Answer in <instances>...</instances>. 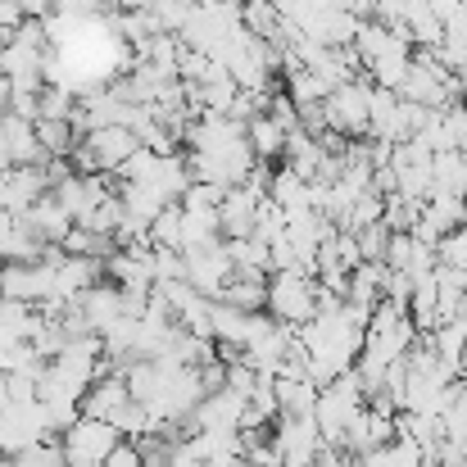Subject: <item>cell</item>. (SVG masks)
Returning a JSON list of instances; mask_svg holds the SVG:
<instances>
[{
  "mask_svg": "<svg viewBox=\"0 0 467 467\" xmlns=\"http://www.w3.org/2000/svg\"><path fill=\"white\" fill-rule=\"evenodd\" d=\"M363 409H368V390H363L358 372L336 377V381L317 395V413H313V422H317L327 450H340V445H345V436H349V427H354V418H358Z\"/></svg>",
  "mask_w": 467,
  "mask_h": 467,
  "instance_id": "6da1fadb",
  "label": "cell"
},
{
  "mask_svg": "<svg viewBox=\"0 0 467 467\" xmlns=\"http://www.w3.org/2000/svg\"><path fill=\"white\" fill-rule=\"evenodd\" d=\"M223 305L241 313H264L268 309V282H245V277H232V286L218 296Z\"/></svg>",
  "mask_w": 467,
  "mask_h": 467,
  "instance_id": "2e32d148",
  "label": "cell"
},
{
  "mask_svg": "<svg viewBox=\"0 0 467 467\" xmlns=\"http://www.w3.org/2000/svg\"><path fill=\"white\" fill-rule=\"evenodd\" d=\"M132 404V395H128V381L123 377H100L91 390H87V400H82V418H96V422H119V413Z\"/></svg>",
  "mask_w": 467,
  "mask_h": 467,
  "instance_id": "30bf717a",
  "label": "cell"
},
{
  "mask_svg": "<svg viewBox=\"0 0 467 467\" xmlns=\"http://www.w3.org/2000/svg\"><path fill=\"white\" fill-rule=\"evenodd\" d=\"M327 159H331V150H327L313 132H296V137L286 141V168H291L296 177H305V182H317V172H322Z\"/></svg>",
  "mask_w": 467,
  "mask_h": 467,
  "instance_id": "7c38bea8",
  "label": "cell"
},
{
  "mask_svg": "<svg viewBox=\"0 0 467 467\" xmlns=\"http://www.w3.org/2000/svg\"><path fill=\"white\" fill-rule=\"evenodd\" d=\"M9 377V404H36V377H23V372H5Z\"/></svg>",
  "mask_w": 467,
  "mask_h": 467,
  "instance_id": "44dd1931",
  "label": "cell"
},
{
  "mask_svg": "<svg viewBox=\"0 0 467 467\" xmlns=\"http://www.w3.org/2000/svg\"><path fill=\"white\" fill-rule=\"evenodd\" d=\"M232 277H236V268H232V259H227V241L186 254V282H191L204 300H218V296L232 286Z\"/></svg>",
  "mask_w": 467,
  "mask_h": 467,
  "instance_id": "5b68a950",
  "label": "cell"
},
{
  "mask_svg": "<svg viewBox=\"0 0 467 467\" xmlns=\"http://www.w3.org/2000/svg\"><path fill=\"white\" fill-rule=\"evenodd\" d=\"M286 96H291V100H296V109L305 114V109L327 105L331 82H322V78H317V73H309V68H296V73H286Z\"/></svg>",
  "mask_w": 467,
  "mask_h": 467,
  "instance_id": "9a60e30c",
  "label": "cell"
},
{
  "mask_svg": "<svg viewBox=\"0 0 467 467\" xmlns=\"http://www.w3.org/2000/svg\"><path fill=\"white\" fill-rule=\"evenodd\" d=\"M241 27H245L254 41H282V36H286L277 0H241Z\"/></svg>",
  "mask_w": 467,
  "mask_h": 467,
  "instance_id": "8fae6325",
  "label": "cell"
},
{
  "mask_svg": "<svg viewBox=\"0 0 467 467\" xmlns=\"http://www.w3.org/2000/svg\"><path fill=\"white\" fill-rule=\"evenodd\" d=\"M436 259H441L445 268H463L467 273V227H454V232L436 245Z\"/></svg>",
  "mask_w": 467,
  "mask_h": 467,
  "instance_id": "ffe728a7",
  "label": "cell"
},
{
  "mask_svg": "<svg viewBox=\"0 0 467 467\" xmlns=\"http://www.w3.org/2000/svg\"><path fill=\"white\" fill-rule=\"evenodd\" d=\"M23 227H27L41 245H64V241H68V232H73L78 223H73V213H68L55 195H41V200L23 213Z\"/></svg>",
  "mask_w": 467,
  "mask_h": 467,
  "instance_id": "ba28073f",
  "label": "cell"
},
{
  "mask_svg": "<svg viewBox=\"0 0 467 467\" xmlns=\"http://www.w3.org/2000/svg\"><path fill=\"white\" fill-rule=\"evenodd\" d=\"M441 427H445L450 441H463L467 445V381L463 377L450 386V404H445V413H441Z\"/></svg>",
  "mask_w": 467,
  "mask_h": 467,
  "instance_id": "e0dca14e",
  "label": "cell"
},
{
  "mask_svg": "<svg viewBox=\"0 0 467 467\" xmlns=\"http://www.w3.org/2000/svg\"><path fill=\"white\" fill-rule=\"evenodd\" d=\"M9 467H64V445H59V436L27 445L23 454H14V459H9Z\"/></svg>",
  "mask_w": 467,
  "mask_h": 467,
  "instance_id": "d6986e66",
  "label": "cell"
},
{
  "mask_svg": "<svg viewBox=\"0 0 467 467\" xmlns=\"http://www.w3.org/2000/svg\"><path fill=\"white\" fill-rule=\"evenodd\" d=\"M313 467H354V463H349V459H340V450H322V459H317Z\"/></svg>",
  "mask_w": 467,
  "mask_h": 467,
  "instance_id": "603a6c76",
  "label": "cell"
},
{
  "mask_svg": "<svg viewBox=\"0 0 467 467\" xmlns=\"http://www.w3.org/2000/svg\"><path fill=\"white\" fill-rule=\"evenodd\" d=\"M268 317L286 327H305L317 317V277L309 273H273L268 277Z\"/></svg>",
  "mask_w": 467,
  "mask_h": 467,
  "instance_id": "7a4b0ae2",
  "label": "cell"
},
{
  "mask_svg": "<svg viewBox=\"0 0 467 467\" xmlns=\"http://www.w3.org/2000/svg\"><path fill=\"white\" fill-rule=\"evenodd\" d=\"M59 445H64V463L68 467H105V459L123 445V436H119L114 422L78 418V422L59 436Z\"/></svg>",
  "mask_w": 467,
  "mask_h": 467,
  "instance_id": "3957f363",
  "label": "cell"
},
{
  "mask_svg": "<svg viewBox=\"0 0 467 467\" xmlns=\"http://www.w3.org/2000/svg\"><path fill=\"white\" fill-rule=\"evenodd\" d=\"M159 5H195V0H159Z\"/></svg>",
  "mask_w": 467,
  "mask_h": 467,
  "instance_id": "d4e9b609",
  "label": "cell"
},
{
  "mask_svg": "<svg viewBox=\"0 0 467 467\" xmlns=\"http://www.w3.org/2000/svg\"><path fill=\"white\" fill-rule=\"evenodd\" d=\"M245 409H250V395H241V390L223 386V390L204 395V404L195 409L191 427H195V431H241ZM195 431H191V436H195Z\"/></svg>",
  "mask_w": 467,
  "mask_h": 467,
  "instance_id": "8992f818",
  "label": "cell"
},
{
  "mask_svg": "<svg viewBox=\"0 0 467 467\" xmlns=\"http://www.w3.org/2000/svg\"><path fill=\"white\" fill-rule=\"evenodd\" d=\"M317 386L309 377H277V409L282 418H313L317 413Z\"/></svg>",
  "mask_w": 467,
  "mask_h": 467,
  "instance_id": "4fadbf2b",
  "label": "cell"
},
{
  "mask_svg": "<svg viewBox=\"0 0 467 467\" xmlns=\"http://www.w3.org/2000/svg\"><path fill=\"white\" fill-rule=\"evenodd\" d=\"M96 163H100V172H109V177H119L123 172V163L141 150V137L132 132V128H100V132H91L87 141H82Z\"/></svg>",
  "mask_w": 467,
  "mask_h": 467,
  "instance_id": "52a82bcc",
  "label": "cell"
},
{
  "mask_svg": "<svg viewBox=\"0 0 467 467\" xmlns=\"http://www.w3.org/2000/svg\"><path fill=\"white\" fill-rule=\"evenodd\" d=\"M273 445L282 454V467H313L322 459V450H327V441H322L313 418H277Z\"/></svg>",
  "mask_w": 467,
  "mask_h": 467,
  "instance_id": "277c9868",
  "label": "cell"
},
{
  "mask_svg": "<svg viewBox=\"0 0 467 467\" xmlns=\"http://www.w3.org/2000/svg\"><path fill=\"white\" fill-rule=\"evenodd\" d=\"M150 245H155V250H182V204H168L155 218Z\"/></svg>",
  "mask_w": 467,
  "mask_h": 467,
  "instance_id": "ac0fdd59",
  "label": "cell"
},
{
  "mask_svg": "<svg viewBox=\"0 0 467 467\" xmlns=\"http://www.w3.org/2000/svg\"><path fill=\"white\" fill-rule=\"evenodd\" d=\"M5 404H9V377L0 372V409H5Z\"/></svg>",
  "mask_w": 467,
  "mask_h": 467,
  "instance_id": "cb8c5ba5",
  "label": "cell"
},
{
  "mask_svg": "<svg viewBox=\"0 0 467 467\" xmlns=\"http://www.w3.org/2000/svg\"><path fill=\"white\" fill-rule=\"evenodd\" d=\"M73 305L82 309V317H87V327H91L96 336H105V331H109V327H114L119 317H123V291H119L114 282H109V286L100 282V286H91L87 296H78Z\"/></svg>",
  "mask_w": 467,
  "mask_h": 467,
  "instance_id": "9c48e42d",
  "label": "cell"
},
{
  "mask_svg": "<svg viewBox=\"0 0 467 467\" xmlns=\"http://www.w3.org/2000/svg\"><path fill=\"white\" fill-rule=\"evenodd\" d=\"M245 137H250V150H254V159H259V163L282 159V155H286V141H291V137H286V132H282V128L268 119V114L250 119V123H245Z\"/></svg>",
  "mask_w": 467,
  "mask_h": 467,
  "instance_id": "5bb4252c",
  "label": "cell"
},
{
  "mask_svg": "<svg viewBox=\"0 0 467 467\" xmlns=\"http://www.w3.org/2000/svg\"><path fill=\"white\" fill-rule=\"evenodd\" d=\"M23 23H27V14L18 9V0H0V27L5 32H18Z\"/></svg>",
  "mask_w": 467,
  "mask_h": 467,
  "instance_id": "7402d4cb",
  "label": "cell"
}]
</instances>
